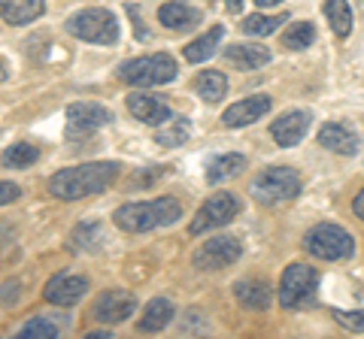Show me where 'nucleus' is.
Listing matches in <instances>:
<instances>
[{
  "instance_id": "29",
  "label": "nucleus",
  "mask_w": 364,
  "mask_h": 339,
  "mask_svg": "<svg viewBox=\"0 0 364 339\" xmlns=\"http://www.w3.org/2000/svg\"><path fill=\"white\" fill-rule=\"evenodd\" d=\"M104 240V233H100L97 224H79V228L70 233V248H76V252H97L100 243Z\"/></svg>"
},
{
  "instance_id": "32",
  "label": "nucleus",
  "mask_w": 364,
  "mask_h": 339,
  "mask_svg": "<svg viewBox=\"0 0 364 339\" xmlns=\"http://www.w3.org/2000/svg\"><path fill=\"white\" fill-rule=\"evenodd\" d=\"M334 321L343 327V330H352V333H364V309H355V312H346V309H331Z\"/></svg>"
},
{
  "instance_id": "12",
  "label": "nucleus",
  "mask_w": 364,
  "mask_h": 339,
  "mask_svg": "<svg viewBox=\"0 0 364 339\" xmlns=\"http://www.w3.org/2000/svg\"><path fill=\"white\" fill-rule=\"evenodd\" d=\"M310 121H313V116L306 109H291L270 124V137L277 140V145H282V149H291V145H298L306 137Z\"/></svg>"
},
{
  "instance_id": "19",
  "label": "nucleus",
  "mask_w": 364,
  "mask_h": 339,
  "mask_svg": "<svg viewBox=\"0 0 364 339\" xmlns=\"http://www.w3.org/2000/svg\"><path fill=\"white\" fill-rule=\"evenodd\" d=\"M46 13V0H0V18L6 25H31Z\"/></svg>"
},
{
  "instance_id": "30",
  "label": "nucleus",
  "mask_w": 364,
  "mask_h": 339,
  "mask_svg": "<svg viewBox=\"0 0 364 339\" xmlns=\"http://www.w3.org/2000/svg\"><path fill=\"white\" fill-rule=\"evenodd\" d=\"M188 140V121L186 118H170L167 124H161L155 133V143H161V145H182Z\"/></svg>"
},
{
  "instance_id": "22",
  "label": "nucleus",
  "mask_w": 364,
  "mask_h": 339,
  "mask_svg": "<svg viewBox=\"0 0 364 339\" xmlns=\"http://www.w3.org/2000/svg\"><path fill=\"white\" fill-rule=\"evenodd\" d=\"M222 37H225V28H222V25H215V28H210L207 33H203V37L191 40L182 55H186V61H188V64H203L207 58H213V55L219 52Z\"/></svg>"
},
{
  "instance_id": "25",
  "label": "nucleus",
  "mask_w": 364,
  "mask_h": 339,
  "mask_svg": "<svg viewBox=\"0 0 364 339\" xmlns=\"http://www.w3.org/2000/svg\"><path fill=\"white\" fill-rule=\"evenodd\" d=\"M325 18H328V25H331L334 37H340V40L349 37L352 25H355L349 0H325Z\"/></svg>"
},
{
  "instance_id": "28",
  "label": "nucleus",
  "mask_w": 364,
  "mask_h": 339,
  "mask_svg": "<svg viewBox=\"0 0 364 339\" xmlns=\"http://www.w3.org/2000/svg\"><path fill=\"white\" fill-rule=\"evenodd\" d=\"M37 145H31V143H13L9 149L4 152V167H16V170H25L31 164H37Z\"/></svg>"
},
{
  "instance_id": "21",
  "label": "nucleus",
  "mask_w": 364,
  "mask_h": 339,
  "mask_svg": "<svg viewBox=\"0 0 364 339\" xmlns=\"http://www.w3.org/2000/svg\"><path fill=\"white\" fill-rule=\"evenodd\" d=\"M170 321H173V303L164 300V297H155V300L146 303L136 330L140 333H158V330H164Z\"/></svg>"
},
{
  "instance_id": "1",
  "label": "nucleus",
  "mask_w": 364,
  "mask_h": 339,
  "mask_svg": "<svg viewBox=\"0 0 364 339\" xmlns=\"http://www.w3.org/2000/svg\"><path fill=\"white\" fill-rule=\"evenodd\" d=\"M119 176L116 161H95V164H76L64 167L49 179V191L58 200H82L88 194L107 191Z\"/></svg>"
},
{
  "instance_id": "39",
  "label": "nucleus",
  "mask_w": 364,
  "mask_h": 339,
  "mask_svg": "<svg viewBox=\"0 0 364 339\" xmlns=\"http://www.w3.org/2000/svg\"><path fill=\"white\" fill-rule=\"evenodd\" d=\"M6 76H9V73H6V64L0 61V82H6Z\"/></svg>"
},
{
  "instance_id": "2",
  "label": "nucleus",
  "mask_w": 364,
  "mask_h": 339,
  "mask_svg": "<svg viewBox=\"0 0 364 339\" xmlns=\"http://www.w3.org/2000/svg\"><path fill=\"white\" fill-rule=\"evenodd\" d=\"M182 218V203L176 197H158V200H140V203H124L116 209V228L124 233H146L155 228H167Z\"/></svg>"
},
{
  "instance_id": "26",
  "label": "nucleus",
  "mask_w": 364,
  "mask_h": 339,
  "mask_svg": "<svg viewBox=\"0 0 364 339\" xmlns=\"http://www.w3.org/2000/svg\"><path fill=\"white\" fill-rule=\"evenodd\" d=\"M316 43V28L313 21H291L282 33V46L291 49V52H301V49H310Z\"/></svg>"
},
{
  "instance_id": "16",
  "label": "nucleus",
  "mask_w": 364,
  "mask_h": 339,
  "mask_svg": "<svg viewBox=\"0 0 364 339\" xmlns=\"http://www.w3.org/2000/svg\"><path fill=\"white\" fill-rule=\"evenodd\" d=\"M318 145L334 155H355L358 152V137L352 133L346 124L340 121H328L318 128Z\"/></svg>"
},
{
  "instance_id": "10",
  "label": "nucleus",
  "mask_w": 364,
  "mask_h": 339,
  "mask_svg": "<svg viewBox=\"0 0 364 339\" xmlns=\"http://www.w3.org/2000/svg\"><path fill=\"white\" fill-rule=\"evenodd\" d=\"M134 312H136V297H134V291H124V288L104 291L95 300V306H91V315H95V321H100V324H122V321H128Z\"/></svg>"
},
{
  "instance_id": "14",
  "label": "nucleus",
  "mask_w": 364,
  "mask_h": 339,
  "mask_svg": "<svg viewBox=\"0 0 364 339\" xmlns=\"http://www.w3.org/2000/svg\"><path fill=\"white\" fill-rule=\"evenodd\" d=\"M67 124L70 130H97L112 124V112L104 104H95V100H76V104L67 106Z\"/></svg>"
},
{
  "instance_id": "34",
  "label": "nucleus",
  "mask_w": 364,
  "mask_h": 339,
  "mask_svg": "<svg viewBox=\"0 0 364 339\" xmlns=\"http://www.w3.org/2000/svg\"><path fill=\"white\" fill-rule=\"evenodd\" d=\"M18 197H21V188L16 182H4V179H0V206H6V203H13Z\"/></svg>"
},
{
  "instance_id": "37",
  "label": "nucleus",
  "mask_w": 364,
  "mask_h": 339,
  "mask_svg": "<svg viewBox=\"0 0 364 339\" xmlns=\"http://www.w3.org/2000/svg\"><path fill=\"white\" fill-rule=\"evenodd\" d=\"M282 0H255V6H261V9H270V6H279Z\"/></svg>"
},
{
  "instance_id": "3",
  "label": "nucleus",
  "mask_w": 364,
  "mask_h": 339,
  "mask_svg": "<svg viewBox=\"0 0 364 339\" xmlns=\"http://www.w3.org/2000/svg\"><path fill=\"white\" fill-rule=\"evenodd\" d=\"M304 188V179L294 167H264L252 179L249 194H252L261 206H277V203L294 200Z\"/></svg>"
},
{
  "instance_id": "6",
  "label": "nucleus",
  "mask_w": 364,
  "mask_h": 339,
  "mask_svg": "<svg viewBox=\"0 0 364 339\" xmlns=\"http://www.w3.org/2000/svg\"><path fill=\"white\" fill-rule=\"evenodd\" d=\"M304 248L318 261H346L355 255V243L352 236L340 228V224L322 221L304 233Z\"/></svg>"
},
{
  "instance_id": "9",
  "label": "nucleus",
  "mask_w": 364,
  "mask_h": 339,
  "mask_svg": "<svg viewBox=\"0 0 364 339\" xmlns=\"http://www.w3.org/2000/svg\"><path fill=\"white\" fill-rule=\"evenodd\" d=\"M243 245L234 236H213L203 245H198V252L191 255V264L198 269H225L240 261Z\"/></svg>"
},
{
  "instance_id": "27",
  "label": "nucleus",
  "mask_w": 364,
  "mask_h": 339,
  "mask_svg": "<svg viewBox=\"0 0 364 339\" xmlns=\"http://www.w3.org/2000/svg\"><path fill=\"white\" fill-rule=\"evenodd\" d=\"M282 21H289V16H246L243 18V33L249 37H270V33H277Z\"/></svg>"
},
{
  "instance_id": "18",
  "label": "nucleus",
  "mask_w": 364,
  "mask_h": 339,
  "mask_svg": "<svg viewBox=\"0 0 364 339\" xmlns=\"http://www.w3.org/2000/svg\"><path fill=\"white\" fill-rule=\"evenodd\" d=\"M234 297L237 303H240L243 309H267L270 306V300H273V291L264 279H243V282H237L234 285Z\"/></svg>"
},
{
  "instance_id": "20",
  "label": "nucleus",
  "mask_w": 364,
  "mask_h": 339,
  "mask_svg": "<svg viewBox=\"0 0 364 339\" xmlns=\"http://www.w3.org/2000/svg\"><path fill=\"white\" fill-rule=\"evenodd\" d=\"M158 21H161L167 30H188L200 21V13L195 6L182 4V0H170V4H164L158 9Z\"/></svg>"
},
{
  "instance_id": "11",
  "label": "nucleus",
  "mask_w": 364,
  "mask_h": 339,
  "mask_svg": "<svg viewBox=\"0 0 364 339\" xmlns=\"http://www.w3.org/2000/svg\"><path fill=\"white\" fill-rule=\"evenodd\" d=\"M88 294V279L85 276H73V273H58L46 282L43 288V300L52 306H76Z\"/></svg>"
},
{
  "instance_id": "5",
  "label": "nucleus",
  "mask_w": 364,
  "mask_h": 339,
  "mask_svg": "<svg viewBox=\"0 0 364 339\" xmlns=\"http://www.w3.org/2000/svg\"><path fill=\"white\" fill-rule=\"evenodd\" d=\"M119 79L134 88H155V85H167L176 79V61L167 52L158 55H140L131 58L119 67Z\"/></svg>"
},
{
  "instance_id": "24",
  "label": "nucleus",
  "mask_w": 364,
  "mask_h": 339,
  "mask_svg": "<svg viewBox=\"0 0 364 339\" xmlns=\"http://www.w3.org/2000/svg\"><path fill=\"white\" fill-rule=\"evenodd\" d=\"M246 170V157L243 155H219V157H213L210 167H207V182L210 185H219L225 182V179H231V176H240Z\"/></svg>"
},
{
  "instance_id": "15",
  "label": "nucleus",
  "mask_w": 364,
  "mask_h": 339,
  "mask_svg": "<svg viewBox=\"0 0 364 339\" xmlns=\"http://www.w3.org/2000/svg\"><path fill=\"white\" fill-rule=\"evenodd\" d=\"M128 112L136 121L152 124V128H161V124H167L173 118V112H170V106L164 100L149 97V94H128Z\"/></svg>"
},
{
  "instance_id": "13",
  "label": "nucleus",
  "mask_w": 364,
  "mask_h": 339,
  "mask_svg": "<svg viewBox=\"0 0 364 339\" xmlns=\"http://www.w3.org/2000/svg\"><path fill=\"white\" fill-rule=\"evenodd\" d=\"M270 106H273V100L267 94H252L246 100H237V104H231L222 112V124L225 128H246V124L264 118Z\"/></svg>"
},
{
  "instance_id": "38",
  "label": "nucleus",
  "mask_w": 364,
  "mask_h": 339,
  "mask_svg": "<svg viewBox=\"0 0 364 339\" xmlns=\"http://www.w3.org/2000/svg\"><path fill=\"white\" fill-rule=\"evenodd\" d=\"M112 333H104V330H91V333H85V339H109Z\"/></svg>"
},
{
  "instance_id": "36",
  "label": "nucleus",
  "mask_w": 364,
  "mask_h": 339,
  "mask_svg": "<svg viewBox=\"0 0 364 339\" xmlns=\"http://www.w3.org/2000/svg\"><path fill=\"white\" fill-rule=\"evenodd\" d=\"M225 9H228L231 16H237V13L243 9V0H225Z\"/></svg>"
},
{
  "instance_id": "33",
  "label": "nucleus",
  "mask_w": 364,
  "mask_h": 339,
  "mask_svg": "<svg viewBox=\"0 0 364 339\" xmlns=\"http://www.w3.org/2000/svg\"><path fill=\"white\" fill-rule=\"evenodd\" d=\"M182 333H203L207 330V318H200L198 309H188V324H179Z\"/></svg>"
},
{
  "instance_id": "31",
  "label": "nucleus",
  "mask_w": 364,
  "mask_h": 339,
  "mask_svg": "<svg viewBox=\"0 0 364 339\" xmlns=\"http://www.w3.org/2000/svg\"><path fill=\"white\" fill-rule=\"evenodd\" d=\"M58 336V327H55L49 318H31L18 327L16 339H55Z\"/></svg>"
},
{
  "instance_id": "17",
  "label": "nucleus",
  "mask_w": 364,
  "mask_h": 339,
  "mask_svg": "<svg viewBox=\"0 0 364 339\" xmlns=\"http://www.w3.org/2000/svg\"><path fill=\"white\" fill-rule=\"evenodd\" d=\"M225 61L237 67V70H258L270 61V49L267 46H255V43H234L225 49Z\"/></svg>"
},
{
  "instance_id": "23",
  "label": "nucleus",
  "mask_w": 364,
  "mask_h": 339,
  "mask_svg": "<svg viewBox=\"0 0 364 339\" xmlns=\"http://www.w3.org/2000/svg\"><path fill=\"white\" fill-rule=\"evenodd\" d=\"M195 94L203 100V104H219V100L228 94V76L219 70H203L195 79Z\"/></svg>"
},
{
  "instance_id": "8",
  "label": "nucleus",
  "mask_w": 364,
  "mask_h": 339,
  "mask_svg": "<svg viewBox=\"0 0 364 339\" xmlns=\"http://www.w3.org/2000/svg\"><path fill=\"white\" fill-rule=\"evenodd\" d=\"M316 288H318V273L310 264H289L279 279V303L286 309L304 306V300H310Z\"/></svg>"
},
{
  "instance_id": "35",
  "label": "nucleus",
  "mask_w": 364,
  "mask_h": 339,
  "mask_svg": "<svg viewBox=\"0 0 364 339\" xmlns=\"http://www.w3.org/2000/svg\"><path fill=\"white\" fill-rule=\"evenodd\" d=\"M352 212H355V216L364 221V188L355 194V200H352Z\"/></svg>"
},
{
  "instance_id": "7",
  "label": "nucleus",
  "mask_w": 364,
  "mask_h": 339,
  "mask_svg": "<svg viewBox=\"0 0 364 339\" xmlns=\"http://www.w3.org/2000/svg\"><path fill=\"white\" fill-rule=\"evenodd\" d=\"M237 212H240V200H237L231 191H215V194H210L207 200L200 203L198 216L191 218V224H188V233L200 236L207 230L225 228V224H231L237 218Z\"/></svg>"
},
{
  "instance_id": "4",
  "label": "nucleus",
  "mask_w": 364,
  "mask_h": 339,
  "mask_svg": "<svg viewBox=\"0 0 364 339\" xmlns=\"http://www.w3.org/2000/svg\"><path fill=\"white\" fill-rule=\"evenodd\" d=\"M64 30L70 37L82 40V43H97V46H112L119 40V21L116 16L104 6H88V9H79L67 18Z\"/></svg>"
}]
</instances>
